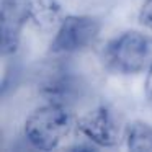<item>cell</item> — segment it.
I'll return each instance as SVG.
<instances>
[{"label":"cell","instance_id":"cell-1","mask_svg":"<svg viewBox=\"0 0 152 152\" xmlns=\"http://www.w3.org/2000/svg\"><path fill=\"white\" fill-rule=\"evenodd\" d=\"M74 126L72 113L67 105L49 102L36 108L26 118L23 132L26 141L39 151H51L61 144Z\"/></svg>","mask_w":152,"mask_h":152},{"label":"cell","instance_id":"cell-2","mask_svg":"<svg viewBox=\"0 0 152 152\" xmlns=\"http://www.w3.org/2000/svg\"><path fill=\"white\" fill-rule=\"evenodd\" d=\"M103 62L123 75L147 70L152 64V38L141 31H124L105 46Z\"/></svg>","mask_w":152,"mask_h":152},{"label":"cell","instance_id":"cell-3","mask_svg":"<svg viewBox=\"0 0 152 152\" xmlns=\"http://www.w3.org/2000/svg\"><path fill=\"white\" fill-rule=\"evenodd\" d=\"M100 30V18L92 15H67L59 21V28L51 41L49 49L54 54H72L82 51L95 41Z\"/></svg>","mask_w":152,"mask_h":152},{"label":"cell","instance_id":"cell-4","mask_svg":"<svg viewBox=\"0 0 152 152\" xmlns=\"http://www.w3.org/2000/svg\"><path fill=\"white\" fill-rule=\"evenodd\" d=\"M33 13V0H0V54H15L26 21Z\"/></svg>","mask_w":152,"mask_h":152},{"label":"cell","instance_id":"cell-5","mask_svg":"<svg viewBox=\"0 0 152 152\" xmlns=\"http://www.w3.org/2000/svg\"><path fill=\"white\" fill-rule=\"evenodd\" d=\"M77 128L100 147H113L121 139V123L108 106H96L77 119Z\"/></svg>","mask_w":152,"mask_h":152},{"label":"cell","instance_id":"cell-6","mask_svg":"<svg viewBox=\"0 0 152 152\" xmlns=\"http://www.w3.org/2000/svg\"><path fill=\"white\" fill-rule=\"evenodd\" d=\"M41 92L49 102L67 105L80 95L82 83L79 77L74 75V72L62 69L51 72L44 79V82L41 83Z\"/></svg>","mask_w":152,"mask_h":152},{"label":"cell","instance_id":"cell-7","mask_svg":"<svg viewBox=\"0 0 152 152\" xmlns=\"http://www.w3.org/2000/svg\"><path fill=\"white\" fill-rule=\"evenodd\" d=\"M124 139L129 151H152V126L145 121H132L124 129Z\"/></svg>","mask_w":152,"mask_h":152},{"label":"cell","instance_id":"cell-8","mask_svg":"<svg viewBox=\"0 0 152 152\" xmlns=\"http://www.w3.org/2000/svg\"><path fill=\"white\" fill-rule=\"evenodd\" d=\"M61 5L56 0H33V13L31 18L39 26L48 28L59 21Z\"/></svg>","mask_w":152,"mask_h":152},{"label":"cell","instance_id":"cell-9","mask_svg":"<svg viewBox=\"0 0 152 152\" xmlns=\"http://www.w3.org/2000/svg\"><path fill=\"white\" fill-rule=\"evenodd\" d=\"M139 23L152 31V0H145L139 10Z\"/></svg>","mask_w":152,"mask_h":152},{"label":"cell","instance_id":"cell-10","mask_svg":"<svg viewBox=\"0 0 152 152\" xmlns=\"http://www.w3.org/2000/svg\"><path fill=\"white\" fill-rule=\"evenodd\" d=\"M145 95L149 100H152V64L147 69V79H145Z\"/></svg>","mask_w":152,"mask_h":152}]
</instances>
